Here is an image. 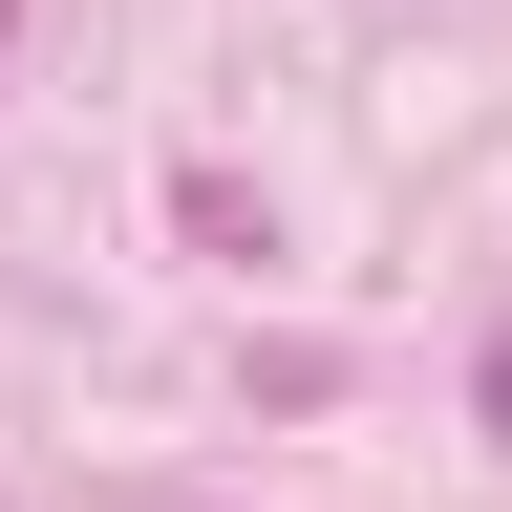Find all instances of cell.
<instances>
[{
  "label": "cell",
  "instance_id": "1",
  "mask_svg": "<svg viewBox=\"0 0 512 512\" xmlns=\"http://www.w3.org/2000/svg\"><path fill=\"white\" fill-rule=\"evenodd\" d=\"M171 235H192V256H278V214H256L235 171H171Z\"/></svg>",
  "mask_w": 512,
  "mask_h": 512
},
{
  "label": "cell",
  "instance_id": "2",
  "mask_svg": "<svg viewBox=\"0 0 512 512\" xmlns=\"http://www.w3.org/2000/svg\"><path fill=\"white\" fill-rule=\"evenodd\" d=\"M470 427H491V448H512V320H491V363H470Z\"/></svg>",
  "mask_w": 512,
  "mask_h": 512
},
{
  "label": "cell",
  "instance_id": "3",
  "mask_svg": "<svg viewBox=\"0 0 512 512\" xmlns=\"http://www.w3.org/2000/svg\"><path fill=\"white\" fill-rule=\"evenodd\" d=\"M0 43H22V0H0Z\"/></svg>",
  "mask_w": 512,
  "mask_h": 512
}]
</instances>
